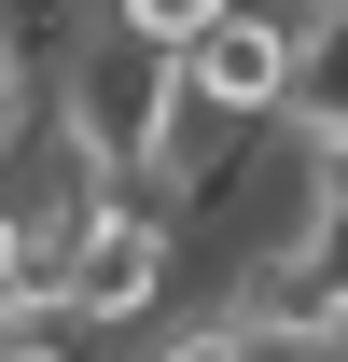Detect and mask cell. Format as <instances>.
Here are the masks:
<instances>
[{
  "label": "cell",
  "mask_w": 348,
  "mask_h": 362,
  "mask_svg": "<svg viewBox=\"0 0 348 362\" xmlns=\"http://www.w3.org/2000/svg\"><path fill=\"white\" fill-rule=\"evenodd\" d=\"M42 112H56V139H70L112 195H139L153 153H168V126H181V70L98 14V28H70V42L42 56Z\"/></svg>",
  "instance_id": "6da1fadb"
},
{
  "label": "cell",
  "mask_w": 348,
  "mask_h": 362,
  "mask_svg": "<svg viewBox=\"0 0 348 362\" xmlns=\"http://www.w3.org/2000/svg\"><path fill=\"white\" fill-rule=\"evenodd\" d=\"M168 293H181V237H168V209H153V195H98L84 237L56 251V334H70V349H84V334H139Z\"/></svg>",
  "instance_id": "7a4b0ae2"
},
{
  "label": "cell",
  "mask_w": 348,
  "mask_h": 362,
  "mask_svg": "<svg viewBox=\"0 0 348 362\" xmlns=\"http://www.w3.org/2000/svg\"><path fill=\"white\" fill-rule=\"evenodd\" d=\"M293 56H306L293 14L237 0V14H209L168 70H181V98H195V112H223V126H279V112H293Z\"/></svg>",
  "instance_id": "3957f363"
},
{
  "label": "cell",
  "mask_w": 348,
  "mask_h": 362,
  "mask_svg": "<svg viewBox=\"0 0 348 362\" xmlns=\"http://www.w3.org/2000/svg\"><path fill=\"white\" fill-rule=\"evenodd\" d=\"M293 139H320V153H348V0H320L306 14V56H293V112H279Z\"/></svg>",
  "instance_id": "277c9868"
},
{
  "label": "cell",
  "mask_w": 348,
  "mask_h": 362,
  "mask_svg": "<svg viewBox=\"0 0 348 362\" xmlns=\"http://www.w3.org/2000/svg\"><path fill=\"white\" fill-rule=\"evenodd\" d=\"M293 251L335 279V307H348V153H320V139H306V209H293Z\"/></svg>",
  "instance_id": "5b68a950"
},
{
  "label": "cell",
  "mask_w": 348,
  "mask_h": 362,
  "mask_svg": "<svg viewBox=\"0 0 348 362\" xmlns=\"http://www.w3.org/2000/svg\"><path fill=\"white\" fill-rule=\"evenodd\" d=\"M209 14H237V0H112V28H126V42H153V56H181Z\"/></svg>",
  "instance_id": "8992f818"
},
{
  "label": "cell",
  "mask_w": 348,
  "mask_h": 362,
  "mask_svg": "<svg viewBox=\"0 0 348 362\" xmlns=\"http://www.w3.org/2000/svg\"><path fill=\"white\" fill-rule=\"evenodd\" d=\"M28 112H42V56H28V28L0 14V139L28 126Z\"/></svg>",
  "instance_id": "52a82bcc"
},
{
  "label": "cell",
  "mask_w": 348,
  "mask_h": 362,
  "mask_svg": "<svg viewBox=\"0 0 348 362\" xmlns=\"http://www.w3.org/2000/svg\"><path fill=\"white\" fill-rule=\"evenodd\" d=\"M28 362H84V349H28Z\"/></svg>",
  "instance_id": "ba28073f"
},
{
  "label": "cell",
  "mask_w": 348,
  "mask_h": 362,
  "mask_svg": "<svg viewBox=\"0 0 348 362\" xmlns=\"http://www.w3.org/2000/svg\"><path fill=\"white\" fill-rule=\"evenodd\" d=\"M335 349H348V307H335Z\"/></svg>",
  "instance_id": "9c48e42d"
}]
</instances>
